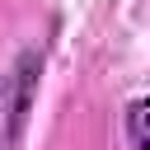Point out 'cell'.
<instances>
[{
	"instance_id": "obj_2",
	"label": "cell",
	"mask_w": 150,
	"mask_h": 150,
	"mask_svg": "<svg viewBox=\"0 0 150 150\" xmlns=\"http://www.w3.org/2000/svg\"><path fill=\"white\" fill-rule=\"evenodd\" d=\"M127 141L131 150H150V98H136L127 108Z\"/></svg>"
},
{
	"instance_id": "obj_1",
	"label": "cell",
	"mask_w": 150,
	"mask_h": 150,
	"mask_svg": "<svg viewBox=\"0 0 150 150\" xmlns=\"http://www.w3.org/2000/svg\"><path fill=\"white\" fill-rule=\"evenodd\" d=\"M47 52L42 47H23L5 75H0V150H19L23 131H28V112L38 98V80H42Z\"/></svg>"
}]
</instances>
